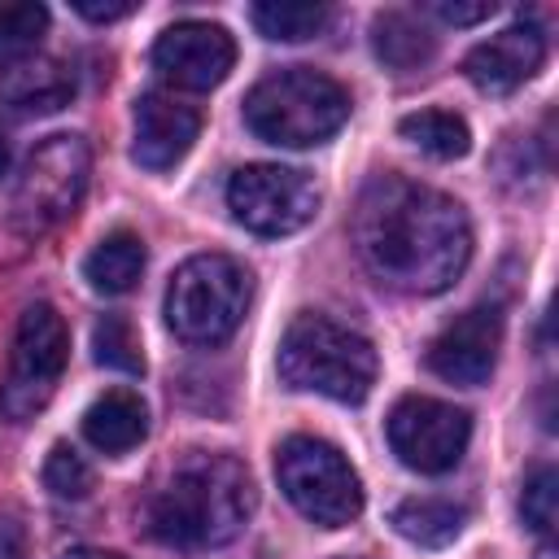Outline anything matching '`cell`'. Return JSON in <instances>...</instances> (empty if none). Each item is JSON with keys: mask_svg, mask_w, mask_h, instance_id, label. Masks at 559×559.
<instances>
[{"mask_svg": "<svg viewBox=\"0 0 559 559\" xmlns=\"http://www.w3.org/2000/svg\"><path fill=\"white\" fill-rule=\"evenodd\" d=\"M371 48H376V57H380L389 70L411 74V70H419V66L432 61L437 35H432L415 13L389 9V13H380V17L371 22Z\"/></svg>", "mask_w": 559, "mask_h": 559, "instance_id": "18", "label": "cell"}, {"mask_svg": "<svg viewBox=\"0 0 559 559\" xmlns=\"http://www.w3.org/2000/svg\"><path fill=\"white\" fill-rule=\"evenodd\" d=\"M61 559H122V555H114V550H96V546H79V550H66Z\"/></svg>", "mask_w": 559, "mask_h": 559, "instance_id": "29", "label": "cell"}, {"mask_svg": "<svg viewBox=\"0 0 559 559\" xmlns=\"http://www.w3.org/2000/svg\"><path fill=\"white\" fill-rule=\"evenodd\" d=\"M275 367L288 389L354 406L371 393L380 362H376V345L358 328L306 310L284 328Z\"/></svg>", "mask_w": 559, "mask_h": 559, "instance_id": "3", "label": "cell"}, {"mask_svg": "<svg viewBox=\"0 0 559 559\" xmlns=\"http://www.w3.org/2000/svg\"><path fill=\"white\" fill-rule=\"evenodd\" d=\"M467 524V511L450 498H406L393 507V528L415 546H450Z\"/></svg>", "mask_w": 559, "mask_h": 559, "instance_id": "19", "label": "cell"}, {"mask_svg": "<svg viewBox=\"0 0 559 559\" xmlns=\"http://www.w3.org/2000/svg\"><path fill=\"white\" fill-rule=\"evenodd\" d=\"M87 22H114V17H127V13H135V4H127V0H118V4H92V0H79L74 4Z\"/></svg>", "mask_w": 559, "mask_h": 559, "instance_id": "28", "label": "cell"}, {"mask_svg": "<svg viewBox=\"0 0 559 559\" xmlns=\"http://www.w3.org/2000/svg\"><path fill=\"white\" fill-rule=\"evenodd\" d=\"M87 175H92V153L79 135H48L17 170L13 197H9V223L17 236H44L52 227H61L83 192H87Z\"/></svg>", "mask_w": 559, "mask_h": 559, "instance_id": "6", "label": "cell"}, {"mask_svg": "<svg viewBox=\"0 0 559 559\" xmlns=\"http://www.w3.org/2000/svg\"><path fill=\"white\" fill-rule=\"evenodd\" d=\"M144 262H148L144 240H140L135 231L118 227V231H109L105 240H96V249L83 258V280H87L96 293L118 297V293H131V288L140 284Z\"/></svg>", "mask_w": 559, "mask_h": 559, "instance_id": "17", "label": "cell"}, {"mask_svg": "<svg viewBox=\"0 0 559 559\" xmlns=\"http://www.w3.org/2000/svg\"><path fill=\"white\" fill-rule=\"evenodd\" d=\"M74 96V70L57 57H31L0 70V100L13 114H57Z\"/></svg>", "mask_w": 559, "mask_h": 559, "instance_id": "15", "label": "cell"}, {"mask_svg": "<svg viewBox=\"0 0 559 559\" xmlns=\"http://www.w3.org/2000/svg\"><path fill=\"white\" fill-rule=\"evenodd\" d=\"M397 131H402V140H411L419 153H428V157H437V162H454V157H463V153L472 148L467 122H463L459 114H450V109H419V114H406V118L397 122Z\"/></svg>", "mask_w": 559, "mask_h": 559, "instance_id": "20", "label": "cell"}, {"mask_svg": "<svg viewBox=\"0 0 559 559\" xmlns=\"http://www.w3.org/2000/svg\"><path fill=\"white\" fill-rule=\"evenodd\" d=\"M9 157H13V153H9V135L0 131V179L9 175Z\"/></svg>", "mask_w": 559, "mask_h": 559, "instance_id": "30", "label": "cell"}, {"mask_svg": "<svg viewBox=\"0 0 559 559\" xmlns=\"http://www.w3.org/2000/svg\"><path fill=\"white\" fill-rule=\"evenodd\" d=\"M48 35V9L35 0L0 4V70L39 57V39Z\"/></svg>", "mask_w": 559, "mask_h": 559, "instance_id": "21", "label": "cell"}, {"mask_svg": "<svg viewBox=\"0 0 559 559\" xmlns=\"http://www.w3.org/2000/svg\"><path fill=\"white\" fill-rule=\"evenodd\" d=\"M498 349H502V310L498 306H472L463 314H454L428 345V367L463 389H476L493 376L498 367Z\"/></svg>", "mask_w": 559, "mask_h": 559, "instance_id": "12", "label": "cell"}, {"mask_svg": "<svg viewBox=\"0 0 559 559\" xmlns=\"http://www.w3.org/2000/svg\"><path fill=\"white\" fill-rule=\"evenodd\" d=\"M546 61V35L533 22H511L507 31L480 39L467 57H463V74L472 79V87L489 92V96H507L520 83H528Z\"/></svg>", "mask_w": 559, "mask_h": 559, "instance_id": "13", "label": "cell"}, {"mask_svg": "<svg viewBox=\"0 0 559 559\" xmlns=\"http://www.w3.org/2000/svg\"><path fill=\"white\" fill-rule=\"evenodd\" d=\"M227 210L253 236H293L319 214V188L297 166L249 162L227 179Z\"/></svg>", "mask_w": 559, "mask_h": 559, "instance_id": "9", "label": "cell"}, {"mask_svg": "<svg viewBox=\"0 0 559 559\" xmlns=\"http://www.w3.org/2000/svg\"><path fill=\"white\" fill-rule=\"evenodd\" d=\"M0 559H26V533L13 515H0Z\"/></svg>", "mask_w": 559, "mask_h": 559, "instance_id": "27", "label": "cell"}, {"mask_svg": "<svg viewBox=\"0 0 559 559\" xmlns=\"http://www.w3.org/2000/svg\"><path fill=\"white\" fill-rule=\"evenodd\" d=\"M92 354L100 367L122 371V376H140L144 371V354H140V336L131 328L127 314H105L92 328Z\"/></svg>", "mask_w": 559, "mask_h": 559, "instance_id": "23", "label": "cell"}, {"mask_svg": "<svg viewBox=\"0 0 559 559\" xmlns=\"http://www.w3.org/2000/svg\"><path fill=\"white\" fill-rule=\"evenodd\" d=\"M249 310V271L227 253L188 258L166 288V323L188 345H223Z\"/></svg>", "mask_w": 559, "mask_h": 559, "instance_id": "5", "label": "cell"}, {"mask_svg": "<svg viewBox=\"0 0 559 559\" xmlns=\"http://www.w3.org/2000/svg\"><path fill=\"white\" fill-rule=\"evenodd\" d=\"M354 245L362 266L397 293H445L472 258V223L441 188L380 175L362 188L354 210Z\"/></svg>", "mask_w": 559, "mask_h": 559, "instance_id": "1", "label": "cell"}, {"mask_svg": "<svg viewBox=\"0 0 559 559\" xmlns=\"http://www.w3.org/2000/svg\"><path fill=\"white\" fill-rule=\"evenodd\" d=\"M349 118V92L310 66H288L253 83L245 96V122L258 140L280 148H314L332 140Z\"/></svg>", "mask_w": 559, "mask_h": 559, "instance_id": "4", "label": "cell"}, {"mask_svg": "<svg viewBox=\"0 0 559 559\" xmlns=\"http://www.w3.org/2000/svg\"><path fill=\"white\" fill-rule=\"evenodd\" d=\"M153 66L183 92L218 87L236 66V39L218 22H175L153 44Z\"/></svg>", "mask_w": 559, "mask_h": 559, "instance_id": "11", "label": "cell"}, {"mask_svg": "<svg viewBox=\"0 0 559 559\" xmlns=\"http://www.w3.org/2000/svg\"><path fill=\"white\" fill-rule=\"evenodd\" d=\"M284 498L319 528H345L362 511V485L349 459L323 437H288L275 450Z\"/></svg>", "mask_w": 559, "mask_h": 559, "instance_id": "7", "label": "cell"}, {"mask_svg": "<svg viewBox=\"0 0 559 559\" xmlns=\"http://www.w3.org/2000/svg\"><path fill=\"white\" fill-rule=\"evenodd\" d=\"M201 131V114L183 105L170 92H144L135 100V135H131V157L144 170H170L188 157L192 140Z\"/></svg>", "mask_w": 559, "mask_h": 559, "instance_id": "14", "label": "cell"}, {"mask_svg": "<svg viewBox=\"0 0 559 559\" xmlns=\"http://www.w3.org/2000/svg\"><path fill=\"white\" fill-rule=\"evenodd\" d=\"M44 485H48L57 498H87V489H92V467L83 463L79 450L52 445L48 459H44Z\"/></svg>", "mask_w": 559, "mask_h": 559, "instance_id": "25", "label": "cell"}, {"mask_svg": "<svg viewBox=\"0 0 559 559\" xmlns=\"http://www.w3.org/2000/svg\"><path fill=\"white\" fill-rule=\"evenodd\" d=\"M253 476L240 459L218 450L183 454L144 502V524L162 546L210 550L245 533L253 515Z\"/></svg>", "mask_w": 559, "mask_h": 559, "instance_id": "2", "label": "cell"}, {"mask_svg": "<svg viewBox=\"0 0 559 559\" xmlns=\"http://www.w3.org/2000/svg\"><path fill=\"white\" fill-rule=\"evenodd\" d=\"M66 358H70L66 319L48 301L26 306L13 332L4 380H0V415L13 424H26L31 415H39L61 384Z\"/></svg>", "mask_w": 559, "mask_h": 559, "instance_id": "8", "label": "cell"}, {"mask_svg": "<svg viewBox=\"0 0 559 559\" xmlns=\"http://www.w3.org/2000/svg\"><path fill=\"white\" fill-rule=\"evenodd\" d=\"M83 437L100 454H127L148 437V406L131 389H109L83 411Z\"/></svg>", "mask_w": 559, "mask_h": 559, "instance_id": "16", "label": "cell"}, {"mask_svg": "<svg viewBox=\"0 0 559 559\" xmlns=\"http://www.w3.org/2000/svg\"><path fill=\"white\" fill-rule=\"evenodd\" d=\"M520 511H524V524L542 537L555 533V515H559V476L550 463L533 467L528 480H524V493H520Z\"/></svg>", "mask_w": 559, "mask_h": 559, "instance_id": "24", "label": "cell"}, {"mask_svg": "<svg viewBox=\"0 0 559 559\" xmlns=\"http://www.w3.org/2000/svg\"><path fill=\"white\" fill-rule=\"evenodd\" d=\"M384 432H389V450L411 467V472H424V476H437V472H450L467 441H472V419L467 411H459L454 402H441V397H424V393H406L389 419H384Z\"/></svg>", "mask_w": 559, "mask_h": 559, "instance_id": "10", "label": "cell"}, {"mask_svg": "<svg viewBox=\"0 0 559 559\" xmlns=\"http://www.w3.org/2000/svg\"><path fill=\"white\" fill-rule=\"evenodd\" d=\"M253 26L266 35V39H284V44H297V39H310L328 26V4H293V0H262L249 9Z\"/></svg>", "mask_w": 559, "mask_h": 559, "instance_id": "22", "label": "cell"}, {"mask_svg": "<svg viewBox=\"0 0 559 559\" xmlns=\"http://www.w3.org/2000/svg\"><path fill=\"white\" fill-rule=\"evenodd\" d=\"M432 13H437L441 22L472 26V22H485V17L493 13V0H480V4H445V0H437V4H432Z\"/></svg>", "mask_w": 559, "mask_h": 559, "instance_id": "26", "label": "cell"}]
</instances>
